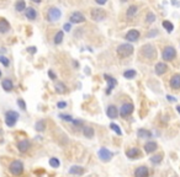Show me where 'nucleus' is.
Returning a JSON list of instances; mask_svg holds the SVG:
<instances>
[{
  "label": "nucleus",
  "mask_w": 180,
  "mask_h": 177,
  "mask_svg": "<svg viewBox=\"0 0 180 177\" xmlns=\"http://www.w3.org/2000/svg\"><path fill=\"white\" fill-rule=\"evenodd\" d=\"M17 119H19V113L15 112V111H8L5 114V123L6 126L9 127H14L16 124Z\"/></svg>",
  "instance_id": "5"
},
{
  "label": "nucleus",
  "mask_w": 180,
  "mask_h": 177,
  "mask_svg": "<svg viewBox=\"0 0 180 177\" xmlns=\"http://www.w3.org/2000/svg\"><path fill=\"white\" fill-rule=\"evenodd\" d=\"M83 134H84V137H85V138H89V139L94 138V135H95L94 128H93V127H89V126L83 127Z\"/></svg>",
  "instance_id": "21"
},
{
  "label": "nucleus",
  "mask_w": 180,
  "mask_h": 177,
  "mask_svg": "<svg viewBox=\"0 0 180 177\" xmlns=\"http://www.w3.org/2000/svg\"><path fill=\"white\" fill-rule=\"evenodd\" d=\"M137 6L136 5H132V6H130L128 8V10H127V16L128 17H131V16H135L136 14H137Z\"/></svg>",
  "instance_id": "32"
},
{
  "label": "nucleus",
  "mask_w": 180,
  "mask_h": 177,
  "mask_svg": "<svg viewBox=\"0 0 180 177\" xmlns=\"http://www.w3.org/2000/svg\"><path fill=\"white\" fill-rule=\"evenodd\" d=\"M163 27L170 33L173 30H174V26H173V24L172 22H169V21H163Z\"/></svg>",
  "instance_id": "33"
},
{
  "label": "nucleus",
  "mask_w": 180,
  "mask_h": 177,
  "mask_svg": "<svg viewBox=\"0 0 180 177\" xmlns=\"http://www.w3.org/2000/svg\"><path fill=\"white\" fill-rule=\"evenodd\" d=\"M62 41H63V32L59 31V32L56 34V37H55V43H56V44H59V43H62Z\"/></svg>",
  "instance_id": "34"
},
{
  "label": "nucleus",
  "mask_w": 180,
  "mask_h": 177,
  "mask_svg": "<svg viewBox=\"0 0 180 177\" xmlns=\"http://www.w3.org/2000/svg\"><path fill=\"white\" fill-rule=\"evenodd\" d=\"M135 177H149V171L147 166H139L135 171Z\"/></svg>",
  "instance_id": "12"
},
{
  "label": "nucleus",
  "mask_w": 180,
  "mask_h": 177,
  "mask_svg": "<svg viewBox=\"0 0 180 177\" xmlns=\"http://www.w3.org/2000/svg\"><path fill=\"white\" fill-rule=\"evenodd\" d=\"M61 10L57 9V8H51L48 10V14H47V17L49 21H57L59 17H61Z\"/></svg>",
  "instance_id": "9"
},
{
  "label": "nucleus",
  "mask_w": 180,
  "mask_h": 177,
  "mask_svg": "<svg viewBox=\"0 0 180 177\" xmlns=\"http://www.w3.org/2000/svg\"><path fill=\"white\" fill-rule=\"evenodd\" d=\"M32 2H35V3H40L41 0H32Z\"/></svg>",
  "instance_id": "47"
},
{
  "label": "nucleus",
  "mask_w": 180,
  "mask_h": 177,
  "mask_svg": "<svg viewBox=\"0 0 180 177\" xmlns=\"http://www.w3.org/2000/svg\"><path fill=\"white\" fill-rule=\"evenodd\" d=\"M132 53H133V47L130 43H123V44H120L117 47V54L122 58L130 57Z\"/></svg>",
  "instance_id": "2"
},
{
  "label": "nucleus",
  "mask_w": 180,
  "mask_h": 177,
  "mask_svg": "<svg viewBox=\"0 0 180 177\" xmlns=\"http://www.w3.org/2000/svg\"><path fill=\"white\" fill-rule=\"evenodd\" d=\"M170 87L173 90H180V74H174L170 79Z\"/></svg>",
  "instance_id": "14"
},
{
  "label": "nucleus",
  "mask_w": 180,
  "mask_h": 177,
  "mask_svg": "<svg viewBox=\"0 0 180 177\" xmlns=\"http://www.w3.org/2000/svg\"><path fill=\"white\" fill-rule=\"evenodd\" d=\"M141 53H142V56L146 57L147 59H154L157 57V50L152 44H145L142 47Z\"/></svg>",
  "instance_id": "3"
},
{
  "label": "nucleus",
  "mask_w": 180,
  "mask_h": 177,
  "mask_svg": "<svg viewBox=\"0 0 180 177\" xmlns=\"http://www.w3.org/2000/svg\"><path fill=\"white\" fill-rule=\"evenodd\" d=\"M56 91H57L58 94H64V92L67 91V86H65L62 81H58V82L56 84Z\"/></svg>",
  "instance_id": "27"
},
{
  "label": "nucleus",
  "mask_w": 180,
  "mask_h": 177,
  "mask_svg": "<svg viewBox=\"0 0 180 177\" xmlns=\"http://www.w3.org/2000/svg\"><path fill=\"white\" fill-rule=\"evenodd\" d=\"M104 78H105V80L109 82V86H107V90H106V94H111V91H112V88L117 85V81H116V79H114L112 76H110V75H107V74H105L104 75Z\"/></svg>",
  "instance_id": "10"
},
{
  "label": "nucleus",
  "mask_w": 180,
  "mask_h": 177,
  "mask_svg": "<svg viewBox=\"0 0 180 177\" xmlns=\"http://www.w3.org/2000/svg\"><path fill=\"white\" fill-rule=\"evenodd\" d=\"M167 70H168V65L163 62H160L155 65V74L157 75H163L167 73Z\"/></svg>",
  "instance_id": "16"
},
{
  "label": "nucleus",
  "mask_w": 180,
  "mask_h": 177,
  "mask_svg": "<svg viewBox=\"0 0 180 177\" xmlns=\"http://www.w3.org/2000/svg\"><path fill=\"white\" fill-rule=\"evenodd\" d=\"M118 110H117V107L116 106H114V105H110L109 107L106 108V114H107V117L109 118H111V119H115V118H117V116H118Z\"/></svg>",
  "instance_id": "11"
},
{
  "label": "nucleus",
  "mask_w": 180,
  "mask_h": 177,
  "mask_svg": "<svg viewBox=\"0 0 180 177\" xmlns=\"http://www.w3.org/2000/svg\"><path fill=\"white\" fill-rule=\"evenodd\" d=\"M17 105L20 106V108H21V110H26V103H25V101H24L22 98H19V100H17Z\"/></svg>",
  "instance_id": "38"
},
{
  "label": "nucleus",
  "mask_w": 180,
  "mask_h": 177,
  "mask_svg": "<svg viewBox=\"0 0 180 177\" xmlns=\"http://www.w3.org/2000/svg\"><path fill=\"white\" fill-rule=\"evenodd\" d=\"M176 111H178L179 114H180V106H176Z\"/></svg>",
  "instance_id": "46"
},
{
  "label": "nucleus",
  "mask_w": 180,
  "mask_h": 177,
  "mask_svg": "<svg viewBox=\"0 0 180 177\" xmlns=\"http://www.w3.org/2000/svg\"><path fill=\"white\" fill-rule=\"evenodd\" d=\"M15 9H16L17 11H19V12L26 10V4H25L24 0H17L16 4H15Z\"/></svg>",
  "instance_id": "29"
},
{
  "label": "nucleus",
  "mask_w": 180,
  "mask_h": 177,
  "mask_svg": "<svg viewBox=\"0 0 180 177\" xmlns=\"http://www.w3.org/2000/svg\"><path fill=\"white\" fill-rule=\"evenodd\" d=\"M2 86H3V88H4L5 91H11L12 88H14V84H12V81H11L10 79H5V80H3Z\"/></svg>",
  "instance_id": "23"
},
{
  "label": "nucleus",
  "mask_w": 180,
  "mask_h": 177,
  "mask_svg": "<svg viewBox=\"0 0 180 177\" xmlns=\"http://www.w3.org/2000/svg\"><path fill=\"white\" fill-rule=\"evenodd\" d=\"M0 63H3L5 66H9V59L6 57H3V56H0Z\"/></svg>",
  "instance_id": "39"
},
{
  "label": "nucleus",
  "mask_w": 180,
  "mask_h": 177,
  "mask_svg": "<svg viewBox=\"0 0 180 177\" xmlns=\"http://www.w3.org/2000/svg\"><path fill=\"white\" fill-rule=\"evenodd\" d=\"M162 57H163V59L167 60V62H170V60L175 59V57H176V50H175V48L172 47V46L165 47V48L163 49V53H162Z\"/></svg>",
  "instance_id": "4"
},
{
  "label": "nucleus",
  "mask_w": 180,
  "mask_h": 177,
  "mask_svg": "<svg viewBox=\"0 0 180 177\" xmlns=\"http://www.w3.org/2000/svg\"><path fill=\"white\" fill-rule=\"evenodd\" d=\"M92 17L95 21H102L106 17V12L102 9H93L92 10Z\"/></svg>",
  "instance_id": "8"
},
{
  "label": "nucleus",
  "mask_w": 180,
  "mask_h": 177,
  "mask_svg": "<svg viewBox=\"0 0 180 177\" xmlns=\"http://www.w3.org/2000/svg\"><path fill=\"white\" fill-rule=\"evenodd\" d=\"M138 38H139V32L137 30H131L127 32V34H126V40L130 41V42H136Z\"/></svg>",
  "instance_id": "15"
},
{
  "label": "nucleus",
  "mask_w": 180,
  "mask_h": 177,
  "mask_svg": "<svg viewBox=\"0 0 180 177\" xmlns=\"http://www.w3.org/2000/svg\"><path fill=\"white\" fill-rule=\"evenodd\" d=\"M126 155H127V157H130V159H138L141 156V151L137 148H131L126 151Z\"/></svg>",
  "instance_id": "20"
},
{
  "label": "nucleus",
  "mask_w": 180,
  "mask_h": 177,
  "mask_svg": "<svg viewBox=\"0 0 180 177\" xmlns=\"http://www.w3.org/2000/svg\"><path fill=\"white\" fill-rule=\"evenodd\" d=\"M84 172H85V170H84V167H82V166H72V167L69 169V173H70V175L82 176V175H84Z\"/></svg>",
  "instance_id": "22"
},
{
  "label": "nucleus",
  "mask_w": 180,
  "mask_h": 177,
  "mask_svg": "<svg viewBox=\"0 0 180 177\" xmlns=\"http://www.w3.org/2000/svg\"><path fill=\"white\" fill-rule=\"evenodd\" d=\"M167 98H168L169 101H172V102H175V101H176V98H175V97H173V96H170V95H168V96H167Z\"/></svg>",
  "instance_id": "43"
},
{
  "label": "nucleus",
  "mask_w": 180,
  "mask_h": 177,
  "mask_svg": "<svg viewBox=\"0 0 180 177\" xmlns=\"http://www.w3.org/2000/svg\"><path fill=\"white\" fill-rule=\"evenodd\" d=\"M121 2H127V0H121Z\"/></svg>",
  "instance_id": "48"
},
{
  "label": "nucleus",
  "mask_w": 180,
  "mask_h": 177,
  "mask_svg": "<svg viewBox=\"0 0 180 177\" xmlns=\"http://www.w3.org/2000/svg\"><path fill=\"white\" fill-rule=\"evenodd\" d=\"M70 21L73 24H80V22L85 21V17L80 12H73V14H72V16H70Z\"/></svg>",
  "instance_id": "17"
},
{
  "label": "nucleus",
  "mask_w": 180,
  "mask_h": 177,
  "mask_svg": "<svg viewBox=\"0 0 180 177\" xmlns=\"http://www.w3.org/2000/svg\"><path fill=\"white\" fill-rule=\"evenodd\" d=\"M31 146V143L27 140V139H24V140H20L19 143H17V149H19L20 153H26Z\"/></svg>",
  "instance_id": "13"
},
{
  "label": "nucleus",
  "mask_w": 180,
  "mask_h": 177,
  "mask_svg": "<svg viewBox=\"0 0 180 177\" xmlns=\"http://www.w3.org/2000/svg\"><path fill=\"white\" fill-rule=\"evenodd\" d=\"M95 2H96L98 4H100V5H104V4L107 2V0H95Z\"/></svg>",
  "instance_id": "44"
},
{
  "label": "nucleus",
  "mask_w": 180,
  "mask_h": 177,
  "mask_svg": "<svg viewBox=\"0 0 180 177\" xmlns=\"http://www.w3.org/2000/svg\"><path fill=\"white\" fill-rule=\"evenodd\" d=\"M133 108H135L133 103H131V102L123 103V105H122V107L120 108V114H121V117L126 118L127 116H130V114L133 112Z\"/></svg>",
  "instance_id": "7"
},
{
  "label": "nucleus",
  "mask_w": 180,
  "mask_h": 177,
  "mask_svg": "<svg viewBox=\"0 0 180 177\" xmlns=\"http://www.w3.org/2000/svg\"><path fill=\"white\" fill-rule=\"evenodd\" d=\"M49 165H51V167L57 169V167H59L61 161L58 160V157H51V159H49Z\"/></svg>",
  "instance_id": "31"
},
{
  "label": "nucleus",
  "mask_w": 180,
  "mask_h": 177,
  "mask_svg": "<svg viewBox=\"0 0 180 177\" xmlns=\"http://www.w3.org/2000/svg\"><path fill=\"white\" fill-rule=\"evenodd\" d=\"M63 27H64V30H65L67 32H68V31H70V24H65Z\"/></svg>",
  "instance_id": "42"
},
{
  "label": "nucleus",
  "mask_w": 180,
  "mask_h": 177,
  "mask_svg": "<svg viewBox=\"0 0 180 177\" xmlns=\"http://www.w3.org/2000/svg\"><path fill=\"white\" fill-rule=\"evenodd\" d=\"M25 11H26L25 15H26V17H27L28 20H35L36 16H37V12H36V10L32 9V8H28V9H26Z\"/></svg>",
  "instance_id": "24"
},
{
  "label": "nucleus",
  "mask_w": 180,
  "mask_h": 177,
  "mask_svg": "<svg viewBox=\"0 0 180 177\" xmlns=\"http://www.w3.org/2000/svg\"><path fill=\"white\" fill-rule=\"evenodd\" d=\"M137 137L141 139H149V138H152V132L148 129H145V128H139L137 130Z\"/></svg>",
  "instance_id": "19"
},
{
  "label": "nucleus",
  "mask_w": 180,
  "mask_h": 177,
  "mask_svg": "<svg viewBox=\"0 0 180 177\" xmlns=\"http://www.w3.org/2000/svg\"><path fill=\"white\" fill-rule=\"evenodd\" d=\"M154 21H155V15L152 14V12H148V14H147V22H148V24H152V22H154Z\"/></svg>",
  "instance_id": "36"
},
{
  "label": "nucleus",
  "mask_w": 180,
  "mask_h": 177,
  "mask_svg": "<svg viewBox=\"0 0 180 177\" xmlns=\"http://www.w3.org/2000/svg\"><path fill=\"white\" fill-rule=\"evenodd\" d=\"M0 76H2V72H0Z\"/></svg>",
  "instance_id": "49"
},
{
  "label": "nucleus",
  "mask_w": 180,
  "mask_h": 177,
  "mask_svg": "<svg viewBox=\"0 0 180 177\" xmlns=\"http://www.w3.org/2000/svg\"><path fill=\"white\" fill-rule=\"evenodd\" d=\"M57 107L58 108H65L67 107V103L65 102H58L57 103Z\"/></svg>",
  "instance_id": "40"
},
{
  "label": "nucleus",
  "mask_w": 180,
  "mask_h": 177,
  "mask_svg": "<svg viewBox=\"0 0 180 177\" xmlns=\"http://www.w3.org/2000/svg\"><path fill=\"white\" fill-rule=\"evenodd\" d=\"M10 30V25H9V22L6 21V20H0V32L2 33H5V32H8Z\"/></svg>",
  "instance_id": "26"
},
{
  "label": "nucleus",
  "mask_w": 180,
  "mask_h": 177,
  "mask_svg": "<svg viewBox=\"0 0 180 177\" xmlns=\"http://www.w3.org/2000/svg\"><path fill=\"white\" fill-rule=\"evenodd\" d=\"M59 117L63 119V121H68V122H73V118H72V116H69V114H59Z\"/></svg>",
  "instance_id": "37"
},
{
  "label": "nucleus",
  "mask_w": 180,
  "mask_h": 177,
  "mask_svg": "<svg viewBox=\"0 0 180 177\" xmlns=\"http://www.w3.org/2000/svg\"><path fill=\"white\" fill-rule=\"evenodd\" d=\"M136 70H133V69H128V70H126V72L123 73V76L126 78V79H133L135 76H136Z\"/></svg>",
  "instance_id": "30"
},
{
  "label": "nucleus",
  "mask_w": 180,
  "mask_h": 177,
  "mask_svg": "<svg viewBox=\"0 0 180 177\" xmlns=\"http://www.w3.org/2000/svg\"><path fill=\"white\" fill-rule=\"evenodd\" d=\"M48 75L51 76V79H52V80H55V79H56V75H55V73H53V72H51V70L48 72Z\"/></svg>",
  "instance_id": "41"
},
{
  "label": "nucleus",
  "mask_w": 180,
  "mask_h": 177,
  "mask_svg": "<svg viewBox=\"0 0 180 177\" xmlns=\"http://www.w3.org/2000/svg\"><path fill=\"white\" fill-rule=\"evenodd\" d=\"M110 128H111L115 133H117L118 135H122V130L120 129V127H118L117 124H115V123H111V124H110Z\"/></svg>",
  "instance_id": "35"
},
{
  "label": "nucleus",
  "mask_w": 180,
  "mask_h": 177,
  "mask_svg": "<svg viewBox=\"0 0 180 177\" xmlns=\"http://www.w3.org/2000/svg\"><path fill=\"white\" fill-rule=\"evenodd\" d=\"M162 160H163V154H157V155H154V156L151 157V163L154 164V165L160 164Z\"/></svg>",
  "instance_id": "28"
},
{
  "label": "nucleus",
  "mask_w": 180,
  "mask_h": 177,
  "mask_svg": "<svg viewBox=\"0 0 180 177\" xmlns=\"http://www.w3.org/2000/svg\"><path fill=\"white\" fill-rule=\"evenodd\" d=\"M9 171L14 175V176H20L24 172V164L20 160H14L11 161V164L9 165Z\"/></svg>",
  "instance_id": "1"
},
{
  "label": "nucleus",
  "mask_w": 180,
  "mask_h": 177,
  "mask_svg": "<svg viewBox=\"0 0 180 177\" xmlns=\"http://www.w3.org/2000/svg\"><path fill=\"white\" fill-rule=\"evenodd\" d=\"M28 50H30L31 53H35V52H36V48H35V47H30V48H28Z\"/></svg>",
  "instance_id": "45"
},
{
  "label": "nucleus",
  "mask_w": 180,
  "mask_h": 177,
  "mask_svg": "<svg viewBox=\"0 0 180 177\" xmlns=\"http://www.w3.org/2000/svg\"><path fill=\"white\" fill-rule=\"evenodd\" d=\"M157 148H158V144L155 143V141H147V143L145 144V151L147 153V154H152V153H154L155 150H157Z\"/></svg>",
  "instance_id": "18"
},
{
  "label": "nucleus",
  "mask_w": 180,
  "mask_h": 177,
  "mask_svg": "<svg viewBox=\"0 0 180 177\" xmlns=\"http://www.w3.org/2000/svg\"><path fill=\"white\" fill-rule=\"evenodd\" d=\"M112 153L109 150V149H106V148H100L99 151H98V156L101 161L104 163H107V161H110L111 160V157H112Z\"/></svg>",
  "instance_id": "6"
},
{
  "label": "nucleus",
  "mask_w": 180,
  "mask_h": 177,
  "mask_svg": "<svg viewBox=\"0 0 180 177\" xmlns=\"http://www.w3.org/2000/svg\"><path fill=\"white\" fill-rule=\"evenodd\" d=\"M35 129L37 132H43L46 129V121L45 119H40L37 123L35 124Z\"/></svg>",
  "instance_id": "25"
}]
</instances>
